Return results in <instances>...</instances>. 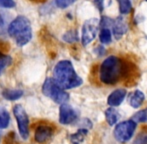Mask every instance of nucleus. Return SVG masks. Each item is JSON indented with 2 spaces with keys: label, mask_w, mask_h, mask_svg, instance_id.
Here are the masks:
<instances>
[{
  "label": "nucleus",
  "mask_w": 147,
  "mask_h": 144,
  "mask_svg": "<svg viewBox=\"0 0 147 144\" xmlns=\"http://www.w3.org/2000/svg\"><path fill=\"white\" fill-rule=\"evenodd\" d=\"M112 30H113V33H114L115 37L118 39L120 38L122 35L127 32L128 30V26H127V23L126 21L124 20L123 17H118L116 19L113 21V24H112Z\"/></svg>",
  "instance_id": "obj_10"
},
{
  "label": "nucleus",
  "mask_w": 147,
  "mask_h": 144,
  "mask_svg": "<svg viewBox=\"0 0 147 144\" xmlns=\"http://www.w3.org/2000/svg\"><path fill=\"white\" fill-rule=\"evenodd\" d=\"M42 93L57 104H65L69 100V94L53 78H47L42 85Z\"/></svg>",
  "instance_id": "obj_4"
},
{
  "label": "nucleus",
  "mask_w": 147,
  "mask_h": 144,
  "mask_svg": "<svg viewBox=\"0 0 147 144\" xmlns=\"http://www.w3.org/2000/svg\"><path fill=\"white\" fill-rule=\"evenodd\" d=\"M54 79L63 89H72L82 84L83 80L77 75L73 65L68 60H61L55 65Z\"/></svg>",
  "instance_id": "obj_1"
},
{
  "label": "nucleus",
  "mask_w": 147,
  "mask_h": 144,
  "mask_svg": "<svg viewBox=\"0 0 147 144\" xmlns=\"http://www.w3.org/2000/svg\"><path fill=\"white\" fill-rule=\"evenodd\" d=\"M105 118H106V121L108 122V124L113 126L119 120V114H118V112L114 107H109L108 109L105 110Z\"/></svg>",
  "instance_id": "obj_15"
},
{
  "label": "nucleus",
  "mask_w": 147,
  "mask_h": 144,
  "mask_svg": "<svg viewBox=\"0 0 147 144\" xmlns=\"http://www.w3.org/2000/svg\"><path fill=\"white\" fill-rule=\"evenodd\" d=\"M99 26H100V21L97 18H91L84 22L81 32V42L83 46H86L94 40L97 35Z\"/></svg>",
  "instance_id": "obj_7"
},
{
  "label": "nucleus",
  "mask_w": 147,
  "mask_h": 144,
  "mask_svg": "<svg viewBox=\"0 0 147 144\" xmlns=\"http://www.w3.org/2000/svg\"><path fill=\"white\" fill-rule=\"evenodd\" d=\"M126 96V90L125 89H116L109 95L108 99H107V103L111 106V107H116L120 105L122 101L124 100Z\"/></svg>",
  "instance_id": "obj_11"
},
{
  "label": "nucleus",
  "mask_w": 147,
  "mask_h": 144,
  "mask_svg": "<svg viewBox=\"0 0 147 144\" xmlns=\"http://www.w3.org/2000/svg\"><path fill=\"white\" fill-rule=\"evenodd\" d=\"M11 62H12V58L9 55L2 54L0 52V75L2 74V72L11 64Z\"/></svg>",
  "instance_id": "obj_18"
},
{
  "label": "nucleus",
  "mask_w": 147,
  "mask_h": 144,
  "mask_svg": "<svg viewBox=\"0 0 147 144\" xmlns=\"http://www.w3.org/2000/svg\"><path fill=\"white\" fill-rule=\"evenodd\" d=\"M136 128V122L132 119L119 123L114 129V137L120 143H125L130 140Z\"/></svg>",
  "instance_id": "obj_6"
},
{
  "label": "nucleus",
  "mask_w": 147,
  "mask_h": 144,
  "mask_svg": "<svg viewBox=\"0 0 147 144\" xmlns=\"http://www.w3.org/2000/svg\"><path fill=\"white\" fill-rule=\"evenodd\" d=\"M75 1L76 0H55V3H56L57 7L64 9V8H67L68 6L72 5Z\"/></svg>",
  "instance_id": "obj_22"
},
{
  "label": "nucleus",
  "mask_w": 147,
  "mask_h": 144,
  "mask_svg": "<svg viewBox=\"0 0 147 144\" xmlns=\"http://www.w3.org/2000/svg\"><path fill=\"white\" fill-rule=\"evenodd\" d=\"M78 113L71 105L65 103L61 104L59 108V122L61 124L67 125L73 123L75 120H77Z\"/></svg>",
  "instance_id": "obj_8"
},
{
  "label": "nucleus",
  "mask_w": 147,
  "mask_h": 144,
  "mask_svg": "<svg viewBox=\"0 0 147 144\" xmlns=\"http://www.w3.org/2000/svg\"><path fill=\"white\" fill-rule=\"evenodd\" d=\"M145 1H146V2H147V0H145Z\"/></svg>",
  "instance_id": "obj_28"
},
{
  "label": "nucleus",
  "mask_w": 147,
  "mask_h": 144,
  "mask_svg": "<svg viewBox=\"0 0 147 144\" xmlns=\"http://www.w3.org/2000/svg\"><path fill=\"white\" fill-rule=\"evenodd\" d=\"M144 98H145V96H144V94L140 90H135V91H133L130 94L129 103L133 108H138L143 103Z\"/></svg>",
  "instance_id": "obj_12"
},
{
  "label": "nucleus",
  "mask_w": 147,
  "mask_h": 144,
  "mask_svg": "<svg viewBox=\"0 0 147 144\" xmlns=\"http://www.w3.org/2000/svg\"><path fill=\"white\" fill-rule=\"evenodd\" d=\"M0 140H1V133H0Z\"/></svg>",
  "instance_id": "obj_27"
},
{
  "label": "nucleus",
  "mask_w": 147,
  "mask_h": 144,
  "mask_svg": "<svg viewBox=\"0 0 147 144\" xmlns=\"http://www.w3.org/2000/svg\"><path fill=\"white\" fill-rule=\"evenodd\" d=\"M88 134V129L80 128L75 133L70 135V142L72 144H81Z\"/></svg>",
  "instance_id": "obj_13"
},
{
  "label": "nucleus",
  "mask_w": 147,
  "mask_h": 144,
  "mask_svg": "<svg viewBox=\"0 0 147 144\" xmlns=\"http://www.w3.org/2000/svg\"><path fill=\"white\" fill-rule=\"evenodd\" d=\"M91 1H94V2H96V1H97V0H91Z\"/></svg>",
  "instance_id": "obj_26"
},
{
  "label": "nucleus",
  "mask_w": 147,
  "mask_h": 144,
  "mask_svg": "<svg viewBox=\"0 0 147 144\" xmlns=\"http://www.w3.org/2000/svg\"><path fill=\"white\" fill-rule=\"evenodd\" d=\"M126 63L117 56H109L100 67V80L105 84H115L125 77Z\"/></svg>",
  "instance_id": "obj_2"
},
{
  "label": "nucleus",
  "mask_w": 147,
  "mask_h": 144,
  "mask_svg": "<svg viewBox=\"0 0 147 144\" xmlns=\"http://www.w3.org/2000/svg\"><path fill=\"white\" fill-rule=\"evenodd\" d=\"M2 96L7 100L14 101L23 96V91L21 89H5L2 92Z\"/></svg>",
  "instance_id": "obj_14"
},
{
  "label": "nucleus",
  "mask_w": 147,
  "mask_h": 144,
  "mask_svg": "<svg viewBox=\"0 0 147 144\" xmlns=\"http://www.w3.org/2000/svg\"><path fill=\"white\" fill-rule=\"evenodd\" d=\"M133 144H147V133H140L135 138Z\"/></svg>",
  "instance_id": "obj_23"
},
{
  "label": "nucleus",
  "mask_w": 147,
  "mask_h": 144,
  "mask_svg": "<svg viewBox=\"0 0 147 144\" xmlns=\"http://www.w3.org/2000/svg\"><path fill=\"white\" fill-rule=\"evenodd\" d=\"M132 120L135 121L136 123L137 122H147V108L143 109V110L138 111L137 113L132 116Z\"/></svg>",
  "instance_id": "obj_20"
},
{
  "label": "nucleus",
  "mask_w": 147,
  "mask_h": 144,
  "mask_svg": "<svg viewBox=\"0 0 147 144\" xmlns=\"http://www.w3.org/2000/svg\"><path fill=\"white\" fill-rule=\"evenodd\" d=\"M119 4V10L122 14H128L132 9V4L130 0H117Z\"/></svg>",
  "instance_id": "obj_19"
},
{
  "label": "nucleus",
  "mask_w": 147,
  "mask_h": 144,
  "mask_svg": "<svg viewBox=\"0 0 147 144\" xmlns=\"http://www.w3.org/2000/svg\"><path fill=\"white\" fill-rule=\"evenodd\" d=\"M10 116L6 108L0 107V129H4L9 125Z\"/></svg>",
  "instance_id": "obj_16"
},
{
  "label": "nucleus",
  "mask_w": 147,
  "mask_h": 144,
  "mask_svg": "<svg viewBox=\"0 0 147 144\" xmlns=\"http://www.w3.org/2000/svg\"><path fill=\"white\" fill-rule=\"evenodd\" d=\"M95 51H96V53H97L98 55H103V54L105 53V49L103 48L102 46L96 47V50H95Z\"/></svg>",
  "instance_id": "obj_25"
},
{
  "label": "nucleus",
  "mask_w": 147,
  "mask_h": 144,
  "mask_svg": "<svg viewBox=\"0 0 147 144\" xmlns=\"http://www.w3.org/2000/svg\"><path fill=\"white\" fill-rule=\"evenodd\" d=\"M8 34L18 46L26 45L32 38V28L30 20L23 15H19L9 24Z\"/></svg>",
  "instance_id": "obj_3"
},
{
  "label": "nucleus",
  "mask_w": 147,
  "mask_h": 144,
  "mask_svg": "<svg viewBox=\"0 0 147 144\" xmlns=\"http://www.w3.org/2000/svg\"><path fill=\"white\" fill-rule=\"evenodd\" d=\"M63 40L68 43L76 42V41L78 40L77 32H76L75 30H70V31L66 32V33L63 35Z\"/></svg>",
  "instance_id": "obj_21"
},
{
  "label": "nucleus",
  "mask_w": 147,
  "mask_h": 144,
  "mask_svg": "<svg viewBox=\"0 0 147 144\" xmlns=\"http://www.w3.org/2000/svg\"><path fill=\"white\" fill-rule=\"evenodd\" d=\"M13 114L17 122L19 134L22 139L26 140L29 137V118L25 109L20 104H16L13 107Z\"/></svg>",
  "instance_id": "obj_5"
},
{
  "label": "nucleus",
  "mask_w": 147,
  "mask_h": 144,
  "mask_svg": "<svg viewBox=\"0 0 147 144\" xmlns=\"http://www.w3.org/2000/svg\"><path fill=\"white\" fill-rule=\"evenodd\" d=\"M99 39H100L101 43L103 44H109L112 40V35L109 30V28H102L99 34Z\"/></svg>",
  "instance_id": "obj_17"
},
{
  "label": "nucleus",
  "mask_w": 147,
  "mask_h": 144,
  "mask_svg": "<svg viewBox=\"0 0 147 144\" xmlns=\"http://www.w3.org/2000/svg\"><path fill=\"white\" fill-rule=\"evenodd\" d=\"M15 6V2L13 0H0V7L12 8Z\"/></svg>",
  "instance_id": "obj_24"
},
{
  "label": "nucleus",
  "mask_w": 147,
  "mask_h": 144,
  "mask_svg": "<svg viewBox=\"0 0 147 144\" xmlns=\"http://www.w3.org/2000/svg\"><path fill=\"white\" fill-rule=\"evenodd\" d=\"M53 134V129L46 125H41L38 126L35 130L34 133V138L36 140V142L38 143H44L47 140L51 138Z\"/></svg>",
  "instance_id": "obj_9"
}]
</instances>
